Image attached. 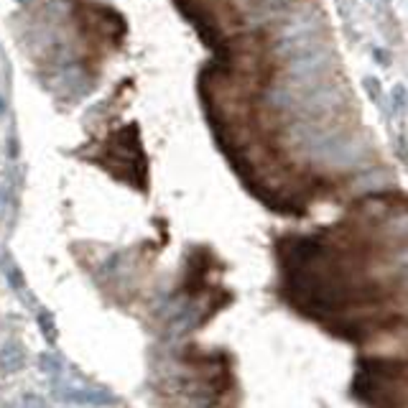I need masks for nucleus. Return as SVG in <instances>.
I'll use <instances>...</instances> for the list:
<instances>
[{
	"label": "nucleus",
	"mask_w": 408,
	"mask_h": 408,
	"mask_svg": "<svg viewBox=\"0 0 408 408\" xmlns=\"http://www.w3.org/2000/svg\"><path fill=\"white\" fill-rule=\"evenodd\" d=\"M23 408H46V403L36 393H23Z\"/></svg>",
	"instance_id": "obj_8"
},
{
	"label": "nucleus",
	"mask_w": 408,
	"mask_h": 408,
	"mask_svg": "<svg viewBox=\"0 0 408 408\" xmlns=\"http://www.w3.org/2000/svg\"><path fill=\"white\" fill-rule=\"evenodd\" d=\"M54 398L72 406H90V408H110L118 403L113 390L97 386H74V383H54Z\"/></svg>",
	"instance_id": "obj_1"
},
{
	"label": "nucleus",
	"mask_w": 408,
	"mask_h": 408,
	"mask_svg": "<svg viewBox=\"0 0 408 408\" xmlns=\"http://www.w3.org/2000/svg\"><path fill=\"white\" fill-rule=\"evenodd\" d=\"M6 281L11 283V289H15L18 294L26 291V281H23V276L18 273V268H8L6 271Z\"/></svg>",
	"instance_id": "obj_6"
},
{
	"label": "nucleus",
	"mask_w": 408,
	"mask_h": 408,
	"mask_svg": "<svg viewBox=\"0 0 408 408\" xmlns=\"http://www.w3.org/2000/svg\"><path fill=\"white\" fill-rule=\"evenodd\" d=\"M36 324H39V329H41V337L49 342V345H57L59 339V332H57V322H54V314L49 309H41L36 314Z\"/></svg>",
	"instance_id": "obj_4"
},
{
	"label": "nucleus",
	"mask_w": 408,
	"mask_h": 408,
	"mask_svg": "<svg viewBox=\"0 0 408 408\" xmlns=\"http://www.w3.org/2000/svg\"><path fill=\"white\" fill-rule=\"evenodd\" d=\"M403 107H406V87L395 85L390 90V113H401Z\"/></svg>",
	"instance_id": "obj_5"
},
{
	"label": "nucleus",
	"mask_w": 408,
	"mask_h": 408,
	"mask_svg": "<svg viewBox=\"0 0 408 408\" xmlns=\"http://www.w3.org/2000/svg\"><path fill=\"white\" fill-rule=\"evenodd\" d=\"M3 110H6V100L0 97V113H3Z\"/></svg>",
	"instance_id": "obj_10"
},
{
	"label": "nucleus",
	"mask_w": 408,
	"mask_h": 408,
	"mask_svg": "<svg viewBox=\"0 0 408 408\" xmlns=\"http://www.w3.org/2000/svg\"><path fill=\"white\" fill-rule=\"evenodd\" d=\"M18 3H21V6H29V3H31V0H18Z\"/></svg>",
	"instance_id": "obj_11"
},
{
	"label": "nucleus",
	"mask_w": 408,
	"mask_h": 408,
	"mask_svg": "<svg viewBox=\"0 0 408 408\" xmlns=\"http://www.w3.org/2000/svg\"><path fill=\"white\" fill-rule=\"evenodd\" d=\"M375 59H378V64H383V67H388V64H390V62H388V54H386V51H380V49H375Z\"/></svg>",
	"instance_id": "obj_9"
},
{
	"label": "nucleus",
	"mask_w": 408,
	"mask_h": 408,
	"mask_svg": "<svg viewBox=\"0 0 408 408\" xmlns=\"http://www.w3.org/2000/svg\"><path fill=\"white\" fill-rule=\"evenodd\" d=\"M365 92L373 97V102H380L383 97V87H380V79L378 77H365Z\"/></svg>",
	"instance_id": "obj_7"
},
{
	"label": "nucleus",
	"mask_w": 408,
	"mask_h": 408,
	"mask_svg": "<svg viewBox=\"0 0 408 408\" xmlns=\"http://www.w3.org/2000/svg\"><path fill=\"white\" fill-rule=\"evenodd\" d=\"M23 365H26V347L21 342L11 339V342L0 347V373L15 375Z\"/></svg>",
	"instance_id": "obj_2"
},
{
	"label": "nucleus",
	"mask_w": 408,
	"mask_h": 408,
	"mask_svg": "<svg viewBox=\"0 0 408 408\" xmlns=\"http://www.w3.org/2000/svg\"><path fill=\"white\" fill-rule=\"evenodd\" d=\"M36 365H39V370H41V373L51 375V378H57V375L64 373V360L59 358V355H54V352H49V350L39 352Z\"/></svg>",
	"instance_id": "obj_3"
}]
</instances>
